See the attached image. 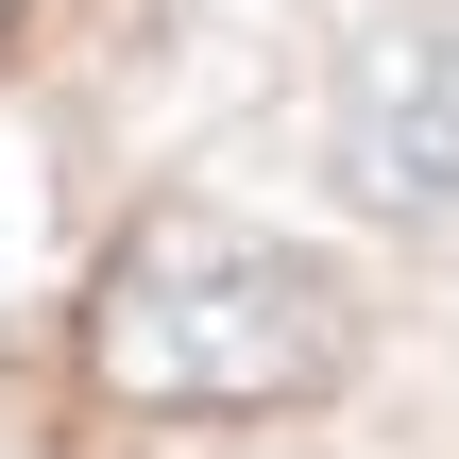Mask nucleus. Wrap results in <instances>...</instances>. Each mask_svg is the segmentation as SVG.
<instances>
[{"label":"nucleus","instance_id":"3","mask_svg":"<svg viewBox=\"0 0 459 459\" xmlns=\"http://www.w3.org/2000/svg\"><path fill=\"white\" fill-rule=\"evenodd\" d=\"M0 17H17V0H0Z\"/></svg>","mask_w":459,"mask_h":459},{"label":"nucleus","instance_id":"2","mask_svg":"<svg viewBox=\"0 0 459 459\" xmlns=\"http://www.w3.org/2000/svg\"><path fill=\"white\" fill-rule=\"evenodd\" d=\"M341 187L392 204V221L459 204V0L443 17H392L358 51V85H341Z\"/></svg>","mask_w":459,"mask_h":459},{"label":"nucleus","instance_id":"1","mask_svg":"<svg viewBox=\"0 0 459 459\" xmlns=\"http://www.w3.org/2000/svg\"><path fill=\"white\" fill-rule=\"evenodd\" d=\"M341 341H358V307L290 238H238V221H153L85 290V358L136 409H273V392H324Z\"/></svg>","mask_w":459,"mask_h":459}]
</instances>
